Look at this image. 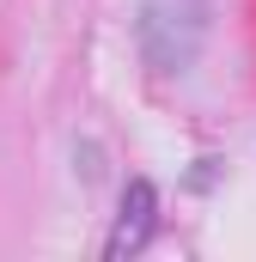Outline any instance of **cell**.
Here are the masks:
<instances>
[{"instance_id": "obj_1", "label": "cell", "mask_w": 256, "mask_h": 262, "mask_svg": "<svg viewBox=\"0 0 256 262\" xmlns=\"http://www.w3.org/2000/svg\"><path fill=\"white\" fill-rule=\"evenodd\" d=\"M207 43V0H146L140 6V55L153 73H189Z\"/></svg>"}, {"instance_id": "obj_2", "label": "cell", "mask_w": 256, "mask_h": 262, "mask_svg": "<svg viewBox=\"0 0 256 262\" xmlns=\"http://www.w3.org/2000/svg\"><path fill=\"white\" fill-rule=\"evenodd\" d=\"M153 232H159V189H153L146 177H128L122 207H116V226H110V238H104V256L110 262L140 256V250L153 244Z\"/></svg>"}]
</instances>
